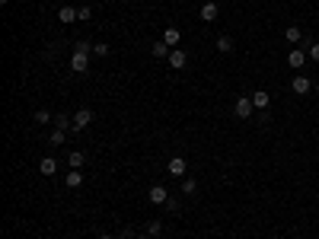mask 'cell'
I'll list each match as a JSON object with an SVG mask.
<instances>
[{
  "label": "cell",
  "mask_w": 319,
  "mask_h": 239,
  "mask_svg": "<svg viewBox=\"0 0 319 239\" xmlns=\"http://www.w3.org/2000/svg\"><path fill=\"white\" fill-rule=\"evenodd\" d=\"M252 112H255V106H252V96H239L236 102H233V115L236 118H252Z\"/></svg>",
  "instance_id": "cell-1"
},
{
  "label": "cell",
  "mask_w": 319,
  "mask_h": 239,
  "mask_svg": "<svg viewBox=\"0 0 319 239\" xmlns=\"http://www.w3.org/2000/svg\"><path fill=\"white\" fill-rule=\"evenodd\" d=\"M166 169H169V176H172V178H185L188 163H185V156H172L169 163H166Z\"/></svg>",
  "instance_id": "cell-2"
},
{
  "label": "cell",
  "mask_w": 319,
  "mask_h": 239,
  "mask_svg": "<svg viewBox=\"0 0 319 239\" xmlns=\"http://www.w3.org/2000/svg\"><path fill=\"white\" fill-rule=\"evenodd\" d=\"M86 67H90V54H86V51H74L71 54V70L74 74H86Z\"/></svg>",
  "instance_id": "cell-3"
},
{
  "label": "cell",
  "mask_w": 319,
  "mask_h": 239,
  "mask_svg": "<svg viewBox=\"0 0 319 239\" xmlns=\"http://www.w3.org/2000/svg\"><path fill=\"white\" fill-rule=\"evenodd\" d=\"M166 61H169V67H172V70H182V67L188 64V54H185V51H182V48H172V51H169V58H166Z\"/></svg>",
  "instance_id": "cell-4"
},
{
  "label": "cell",
  "mask_w": 319,
  "mask_h": 239,
  "mask_svg": "<svg viewBox=\"0 0 319 239\" xmlns=\"http://www.w3.org/2000/svg\"><path fill=\"white\" fill-rule=\"evenodd\" d=\"M290 90H294L297 96H306V92L313 90V83H309V76H303V74H297L294 80H290Z\"/></svg>",
  "instance_id": "cell-5"
},
{
  "label": "cell",
  "mask_w": 319,
  "mask_h": 239,
  "mask_svg": "<svg viewBox=\"0 0 319 239\" xmlns=\"http://www.w3.org/2000/svg\"><path fill=\"white\" fill-rule=\"evenodd\" d=\"M147 201H150V204H166V201H169V192L163 188V185H153V188L147 192Z\"/></svg>",
  "instance_id": "cell-6"
},
{
  "label": "cell",
  "mask_w": 319,
  "mask_h": 239,
  "mask_svg": "<svg viewBox=\"0 0 319 239\" xmlns=\"http://www.w3.org/2000/svg\"><path fill=\"white\" fill-rule=\"evenodd\" d=\"M90 122H93V112H90V108H80V112L74 115V131H83V128H90Z\"/></svg>",
  "instance_id": "cell-7"
},
{
  "label": "cell",
  "mask_w": 319,
  "mask_h": 239,
  "mask_svg": "<svg viewBox=\"0 0 319 239\" xmlns=\"http://www.w3.org/2000/svg\"><path fill=\"white\" fill-rule=\"evenodd\" d=\"M58 20L71 26V22H77V20H80V10H74V6H61V10H58Z\"/></svg>",
  "instance_id": "cell-8"
},
{
  "label": "cell",
  "mask_w": 319,
  "mask_h": 239,
  "mask_svg": "<svg viewBox=\"0 0 319 239\" xmlns=\"http://www.w3.org/2000/svg\"><path fill=\"white\" fill-rule=\"evenodd\" d=\"M287 64L294 67V70H300V67L306 64V54H303V48H294V51H290V54H287Z\"/></svg>",
  "instance_id": "cell-9"
},
{
  "label": "cell",
  "mask_w": 319,
  "mask_h": 239,
  "mask_svg": "<svg viewBox=\"0 0 319 239\" xmlns=\"http://www.w3.org/2000/svg\"><path fill=\"white\" fill-rule=\"evenodd\" d=\"M39 172L45 176V178H48V176H55V172H58V163H55V156H42V163H39Z\"/></svg>",
  "instance_id": "cell-10"
},
{
  "label": "cell",
  "mask_w": 319,
  "mask_h": 239,
  "mask_svg": "<svg viewBox=\"0 0 319 239\" xmlns=\"http://www.w3.org/2000/svg\"><path fill=\"white\" fill-rule=\"evenodd\" d=\"M64 185H67V188H80V185H83V172H80V169H71V172L64 176Z\"/></svg>",
  "instance_id": "cell-11"
},
{
  "label": "cell",
  "mask_w": 319,
  "mask_h": 239,
  "mask_svg": "<svg viewBox=\"0 0 319 239\" xmlns=\"http://www.w3.org/2000/svg\"><path fill=\"white\" fill-rule=\"evenodd\" d=\"M217 16H220V6H217V4H204V6H201V20H204V22H214Z\"/></svg>",
  "instance_id": "cell-12"
},
{
  "label": "cell",
  "mask_w": 319,
  "mask_h": 239,
  "mask_svg": "<svg viewBox=\"0 0 319 239\" xmlns=\"http://www.w3.org/2000/svg\"><path fill=\"white\" fill-rule=\"evenodd\" d=\"M252 106H255V108H268V106H271V96H268L265 90H258V92H252Z\"/></svg>",
  "instance_id": "cell-13"
},
{
  "label": "cell",
  "mask_w": 319,
  "mask_h": 239,
  "mask_svg": "<svg viewBox=\"0 0 319 239\" xmlns=\"http://www.w3.org/2000/svg\"><path fill=\"white\" fill-rule=\"evenodd\" d=\"M214 48H217L220 54H230V51H233V38H230V36H217V42H214Z\"/></svg>",
  "instance_id": "cell-14"
},
{
  "label": "cell",
  "mask_w": 319,
  "mask_h": 239,
  "mask_svg": "<svg viewBox=\"0 0 319 239\" xmlns=\"http://www.w3.org/2000/svg\"><path fill=\"white\" fill-rule=\"evenodd\" d=\"M169 51H172V48H169L163 38H160V42H153V45H150V54H153V58H169Z\"/></svg>",
  "instance_id": "cell-15"
},
{
  "label": "cell",
  "mask_w": 319,
  "mask_h": 239,
  "mask_svg": "<svg viewBox=\"0 0 319 239\" xmlns=\"http://www.w3.org/2000/svg\"><path fill=\"white\" fill-rule=\"evenodd\" d=\"M179 38H182V36H179V29H176V26H169V29L163 32V42H166L169 48H176V45H179Z\"/></svg>",
  "instance_id": "cell-16"
},
{
  "label": "cell",
  "mask_w": 319,
  "mask_h": 239,
  "mask_svg": "<svg viewBox=\"0 0 319 239\" xmlns=\"http://www.w3.org/2000/svg\"><path fill=\"white\" fill-rule=\"evenodd\" d=\"M83 163H86V156H83L80 150H71V153H67V166H71V169H80Z\"/></svg>",
  "instance_id": "cell-17"
},
{
  "label": "cell",
  "mask_w": 319,
  "mask_h": 239,
  "mask_svg": "<svg viewBox=\"0 0 319 239\" xmlns=\"http://www.w3.org/2000/svg\"><path fill=\"white\" fill-rule=\"evenodd\" d=\"M55 128H58V131H71V128H74V118H67V115H55Z\"/></svg>",
  "instance_id": "cell-18"
},
{
  "label": "cell",
  "mask_w": 319,
  "mask_h": 239,
  "mask_svg": "<svg viewBox=\"0 0 319 239\" xmlns=\"http://www.w3.org/2000/svg\"><path fill=\"white\" fill-rule=\"evenodd\" d=\"M284 38H287V42H300V38H303V32H300V26H287V32H284Z\"/></svg>",
  "instance_id": "cell-19"
},
{
  "label": "cell",
  "mask_w": 319,
  "mask_h": 239,
  "mask_svg": "<svg viewBox=\"0 0 319 239\" xmlns=\"http://www.w3.org/2000/svg\"><path fill=\"white\" fill-rule=\"evenodd\" d=\"M36 122H39V124H55V115L45 112V108H39V112H36Z\"/></svg>",
  "instance_id": "cell-20"
},
{
  "label": "cell",
  "mask_w": 319,
  "mask_h": 239,
  "mask_svg": "<svg viewBox=\"0 0 319 239\" xmlns=\"http://www.w3.org/2000/svg\"><path fill=\"white\" fill-rule=\"evenodd\" d=\"M147 236H153V239L163 236V224H160V220H150V224H147Z\"/></svg>",
  "instance_id": "cell-21"
},
{
  "label": "cell",
  "mask_w": 319,
  "mask_h": 239,
  "mask_svg": "<svg viewBox=\"0 0 319 239\" xmlns=\"http://www.w3.org/2000/svg\"><path fill=\"white\" fill-rule=\"evenodd\" d=\"M182 192H185V194H195V192H198V182L185 176V178H182Z\"/></svg>",
  "instance_id": "cell-22"
},
{
  "label": "cell",
  "mask_w": 319,
  "mask_h": 239,
  "mask_svg": "<svg viewBox=\"0 0 319 239\" xmlns=\"http://www.w3.org/2000/svg\"><path fill=\"white\" fill-rule=\"evenodd\" d=\"M64 140H67V131H58V128H55V131H51V144H55V147H61Z\"/></svg>",
  "instance_id": "cell-23"
},
{
  "label": "cell",
  "mask_w": 319,
  "mask_h": 239,
  "mask_svg": "<svg viewBox=\"0 0 319 239\" xmlns=\"http://www.w3.org/2000/svg\"><path fill=\"white\" fill-rule=\"evenodd\" d=\"M93 54H96V58H106V54H109V45H102V42H96V45H93Z\"/></svg>",
  "instance_id": "cell-24"
},
{
  "label": "cell",
  "mask_w": 319,
  "mask_h": 239,
  "mask_svg": "<svg viewBox=\"0 0 319 239\" xmlns=\"http://www.w3.org/2000/svg\"><path fill=\"white\" fill-rule=\"evenodd\" d=\"M74 51H86V54H93V42H77Z\"/></svg>",
  "instance_id": "cell-25"
},
{
  "label": "cell",
  "mask_w": 319,
  "mask_h": 239,
  "mask_svg": "<svg viewBox=\"0 0 319 239\" xmlns=\"http://www.w3.org/2000/svg\"><path fill=\"white\" fill-rule=\"evenodd\" d=\"M163 208H166V210H179V201H176V198H169L166 204H163Z\"/></svg>",
  "instance_id": "cell-26"
},
{
  "label": "cell",
  "mask_w": 319,
  "mask_h": 239,
  "mask_svg": "<svg viewBox=\"0 0 319 239\" xmlns=\"http://www.w3.org/2000/svg\"><path fill=\"white\" fill-rule=\"evenodd\" d=\"M309 58H313V61H319V45H309Z\"/></svg>",
  "instance_id": "cell-27"
},
{
  "label": "cell",
  "mask_w": 319,
  "mask_h": 239,
  "mask_svg": "<svg viewBox=\"0 0 319 239\" xmlns=\"http://www.w3.org/2000/svg\"><path fill=\"white\" fill-rule=\"evenodd\" d=\"M99 239H122V236H109V233H106V236H99Z\"/></svg>",
  "instance_id": "cell-28"
},
{
  "label": "cell",
  "mask_w": 319,
  "mask_h": 239,
  "mask_svg": "<svg viewBox=\"0 0 319 239\" xmlns=\"http://www.w3.org/2000/svg\"><path fill=\"white\" fill-rule=\"evenodd\" d=\"M137 239H153V236H147V233H141V236H137Z\"/></svg>",
  "instance_id": "cell-29"
},
{
  "label": "cell",
  "mask_w": 319,
  "mask_h": 239,
  "mask_svg": "<svg viewBox=\"0 0 319 239\" xmlns=\"http://www.w3.org/2000/svg\"><path fill=\"white\" fill-rule=\"evenodd\" d=\"M4 4H13V0H4Z\"/></svg>",
  "instance_id": "cell-30"
},
{
  "label": "cell",
  "mask_w": 319,
  "mask_h": 239,
  "mask_svg": "<svg viewBox=\"0 0 319 239\" xmlns=\"http://www.w3.org/2000/svg\"><path fill=\"white\" fill-rule=\"evenodd\" d=\"M316 92H319V83H316Z\"/></svg>",
  "instance_id": "cell-31"
}]
</instances>
